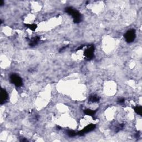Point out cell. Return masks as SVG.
I'll return each mask as SVG.
<instances>
[{
  "mask_svg": "<svg viewBox=\"0 0 142 142\" xmlns=\"http://www.w3.org/2000/svg\"><path fill=\"white\" fill-rule=\"evenodd\" d=\"M96 128V125L93 124H91L88 125L86 127H85L82 130L79 131L78 132H77V135H79V136H82V135H84V134L90 132L93 130H94Z\"/></svg>",
  "mask_w": 142,
  "mask_h": 142,
  "instance_id": "cell-5",
  "label": "cell"
},
{
  "mask_svg": "<svg viewBox=\"0 0 142 142\" xmlns=\"http://www.w3.org/2000/svg\"><path fill=\"white\" fill-rule=\"evenodd\" d=\"M39 41H40V38H39V37H35L33 38L31 40L30 46L31 47H34L38 43Z\"/></svg>",
  "mask_w": 142,
  "mask_h": 142,
  "instance_id": "cell-7",
  "label": "cell"
},
{
  "mask_svg": "<svg viewBox=\"0 0 142 142\" xmlns=\"http://www.w3.org/2000/svg\"><path fill=\"white\" fill-rule=\"evenodd\" d=\"M124 38L126 41L128 43H130L133 42L136 37V33L134 29L128 30L124 35Z\"/></svg>",
  "mask_w": 142,
  "mask_h": 142,
  "instance_id": "cell-2",
  "label": "cell"
},
{
  "mask_svg": "<svg viewBox=\"0 0 142 142\" xmlns=\"http://www.w3.org/2000/svg\"><path fill=\"white\" fill-rule=\"evenodd\" d=\"M7 97H8V94L7 92L4 89H2L1 90V104H2L7 100Z\"/></svg>",
  "mask_w": 142,
  "mask_h": 142,
  "instance_id": "cell-6",
  "label": "cell"
},
{
  "mask_svg": "<svg viewBox=\"0 0 142 142\" xmlns=\"http://www.w3.org/2000/svg\"><path fill=\"white\" fill-rule=\"evenodd\" d=\"M134 111L135 112L137 113V114H138L139 115H142V107L141 106H136L134 108Z\"/></svg>",
  "mask_w": 142,
  "mask_h": 142,
  "instance_id": "cell-11",
  "label": "cell"
},
{
  "mask_svg": "<svg viewBox=\"0 0 142 142\" xmlns=\"http://www.w3.org/2000/svg\"><path fill=\"white\" fill-rule=\"evenodd\" d=\"M10 81L16 87H21L22 85V79L16 74H12L10 76Z\"/></svg>",
  "mask_w": 142,
  "mask_h": 142,
  "instance_id": "cell-4",
  "label": "cell"
},
{
  "mask_svg": "<svg viewBox=\"0 0 142 142\" xmlns=\"http://www.w3.org/2000/svg\"><path fill=\"white\" fill-rule=\"evenodd\" d=\"M67 134H68V135L69 137H75L77 135V132H74V131L73 130H68L67 131Z\"/></svg>",
  "mask_w": 142,
  "mask_h": 142,
  "instance_id": "cell-12",
  "label": "cell"
},
{
  "mask_svg": "<svg viewBox=\"0 0 142 142\" xmlns=\"http://www.w3.org/2000/svg\"><path fill=\"white\" fill-rule=\"evenodd\" d=\"M4 4V1H2V0H1V1H0V6H2L3 4Z\"/></svg>",
  "mask_w": 142,
  "mask_h": 142,
  "instance_id": "cell-14",
  "label": "cell"
},
{
  "mask_svg": "<svg viewBox=\"0 0 142 142\" xmlns=\"http://www.w3.org/2000/svg\"><path fill=\"white\" fill-rule=\"evenodd\" d=\"M25 26L26 27L30 29L31 30L33 31H35L37 27V26L35 24H25Z\"/></svg>",
  "mask_w": 142,
  "mask_h": 142,
  "instance_id": "cell-10",
  "label": "cell"
},
{
  "mask_svg": "<svg viewBox=\"0 0 142 142\" xmlns=\"http://www.w3.org/2000/svg\"><path fill=\"white\" fill-rule=\"evenodd\" d=\"M94 47L93 45H91L88 48H87L84 52V55L87 60L90 61L94 57Z\"/></svg>",
  "mask_w": 142,
  "mask_h": 142,
  "instance_id": "cell-3",
  "label": "cell"
},
{
  "mask_svg": "<svg viewBox=\"0 0 142 142\" xmlns=\"http://www.w3.org/2000/svg\"><path fill=\"white\" fill-rule=\"evenodd\" d=\"M124 102H125V100L124 98H120V100H119L118 101V103H119V104L124 103Z\"/></svg>",
  "mask_w": 142,
  "mask_h": 142,
  "instance_id": "cell-13",
  "label": "cell"
},
{
  "mask_svg": "<svg viewBox=\"0 0 142 142\" xmlns=\"http://www.w3.org/2000/svg\"><path fill=\"white\" fill-rule=\"evenodd\" d=\"M84 113L87 115L93 116L96 114V111H94V110H92L90 109H87L84 110Z\"/></svg>",
  "mask_w": 142,
  "mask_h": 142,
  "instance_id": "cell-9",
  "label": "cell"
},
{
  "mask_svg": "<svg viewBox=\"0 0 142 142\" xmlns=\"http://www.w3.org/2000/svg\"><path fill=\"white\" fill-rule=\"evenodd\" d=\"M88 100H89V102H91V103H96V102H99V100H100V98L95 95L91 96L89 97Z\"/></svg>",
  "mask_w": 142,
  "mask_h": 142,
  "instance_id": "cell-8",
  "label": "cell"
},
{
  "mask_svg": "<svg viewBox=\"0 0 142 142\" xmlns=\"http://www.w3.org/2000/svg\"><path fill=\"white\" fill-rule=\"evenodd\" d=\"M65 11L71 15L73 18V21L76 23H78L82 20V15L78 11L72 7H67L65 8Z\"/></svg>",
  "mask_w": 142,
  "mask_h": 142,
  "instance_id": "cell-1",
  "label": "cell"
}]
</instances>
